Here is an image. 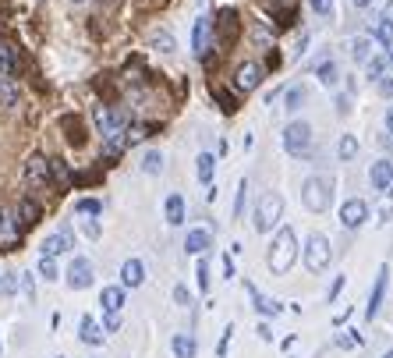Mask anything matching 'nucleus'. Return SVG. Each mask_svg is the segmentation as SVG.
I'll list each match as a JSON object with an SVG mask.
<instances>
[{
    "label": "nucleus",
    "instance_id": "obj_15",
    "mask_svg": "<svg viewBox=\"0 0 393 358\" xmlns=\"http://www.w3.org/2000/svg\"><path fill=\"white\" fill-rule=\"evenodd\" d=\"M60 128H64L68 145H75V149L85 145V121H82L78 114H64V117H60Z\"/></svg>",
    "mask_w": 393,
    "mask_h": 358
},
{
    "label": "nucleus",
    "instance_id": "obj_35",
    "mask_svg": "<svg viewBox=\"0 0 393 358\" xmlns=\"http://www.w3.org/2000/svg\"><path fill=\"white\" fill-rule=\"evenodd\" d=\"M337 153H340V160H354L358 156V138L354 135H344L340 145H337Z\"/></svg>",
    "mask_w": 393,
    "mask_h": 358
},
{
    "label": "nucleus",
    "instance_id": "obj_39",
    "mask_svg": "<svg viewBox=\"0 0 393 358\" xmlns=\"http://www.w3.org/2000/svg\"><path fill=\"white\" fill-rule=\"evenodd\" d=\"M393 220V192H386V199L379 202V224Z\"/></svg>",
    "mask_w": 393,
    "mask_h": 358
},
{
    "label": "nucleus",
    "instance_id": "obj_8",
    "mask_svg": "<svg viewBox=\"0 0 393 358\" xmlns=\"http://www.w3.org/2000/svg\"><path fill=\"white\" fill-rule=\"evenodd\" d=\"M241 36V21H237V11L234 8H220L217 11V39L223 46H234Z\"/></svg>",
    "mask_w": 393,
    "mask_h": 358
},
{
    "label": "nucleus",
    "instance_id": "obj_42",
    "mask_svg": "<svg viewBox=\"0 0 393 358\" xmlns=\"http://www.w3.org/2000/svg\"><path fill=\"white\" fill-rule=\"evenodd\" d=\"M383 71H386V53H383V57H372V61H369V78H383Z\"/></svg>",
    "mask_w": 393,
    "mask_h": 358
},
{
    "label": "nucleus",
    "instance_id": "obj_52",
    "mask_svg": "<svg viewBox=\"0 0 393 358\" xmlns=\"http://www.w3.org/2000/svg\"><path fill=\"white\" fill-rule=\"evenodd\" d=\"M340 291H344V277H337V280H333V287H329V302H333V298H337Z\"/></svg>",
    "mask_w": 393,
    "mask_h": 358
},
{
    "label": "nucleus",
    "instance_id": "obj_19",
    "mask_svg": "<svg viewBox=\"0 0 393 358\" xmlns=\"http://www.w3.org/2000/svg\"><path fill=\"white\" fill-rule=\"evenodd\" d=\"M386 280H390V270L383 266V270H379V277H376V287H372V294H369V305H365V316H369V319H376V316H379V309H383Z\"/></svg>",
    "mask_w": 393,
    "mask_h": 358
},
{
    "label": "nucleus",
    "instance_id": "obj_24",
    "mask_svg": "<svg viewBox=\"0 0 393 358\" xmlns=\"http://www.w3.org/2000/svg\"><path fill=\"white\" fill-rule=\"evenodd\" d=\"M82 341L85 344H103V326L93 316H82Z\"/></svg>",
    "mask_w": 393,
    "mask_h": 358
},
{
    "label": "nucleus",
    "instance_id": "obj_6",
    "mask_svg": "<svg viewBox=\"0 0 393 358\" xmlns=\"http://www.w3.org/2000/svg\"><path fill=\"white\" fill-rule=\"evenodd\" d=\"M25 185L36 188V192L50 188V160L46 156H39V153L28 156V163H25Z\"/></svg>",
    "mask_w": 393,
    "mask_h": 358
},
{
    "label": "nucleus",
    "instance_id": "obj_18",
    "mask_svg": "<svg viewBox=\"0 0 393 358\" xmlns=\"http://www.w3.org/2000/svg\"><path fill=\"white\" fill-rule=\"evenodd\" d=\"M369 181H372L376 192H390V188H393V160H379V163H372Z\"/></svg>",
    "mask_w": 393,
    "mask_h": 358
},
{
    "label": "nucleus",
    "instance_id": "obj_26",
    "mask_svg": "<svg viewBox=\"0 0 393 358\" xmlns=\"http://www.w3.org/2000/svg\"><path fill=\"white\" fill-rule=\"evenodd\" d=\"M170 348L177 358H195V337H188V334H174Z\"/></svg>",
    "mask_w": 393,
    "mask_h": 358
},
{
    "label": "nucleus",
    "instance_id": "obj_60",
    "mask_svg": "<svg viewBox=\"0 0 393 358\" xmlns=\"http://www.w3.org/2000/svg\"><path fill=\"white\" fill-rule=\"evenodd\" d=\"M71 4H82V0H71Z\"/></svg>",
    "mask_w": 393,
    "mask_h": 358
},
{
    "label": "nucleus",
    "instance_id": "obj_20",
    "mask_svg": "<svg viewBox=\"0 0 393 358\" xmlns=\"http://www.w3.org/2000/svg\"><path fill=\"white\" fill-rule=\"evenodd\" d=\"M142 280H145L142 259H128L125 266H120V284H125V287H142Z\"/></svg>",
    "mask_w": 393,
    "mask_h": 358
},
{
    "label": "nucleus",
    "instance_id": "obj_46",
    "mask_svg": "<svg viewBox=\"0 0 393 358\" xmlns=\"http://www.w3.org/2000/svg\"><path fill=\"white\" fill-rule=\"evenodd\" d=\"M0 291H4V294H15V291H18V274H4V280H0Z\"/></svg>",
    "mask_w": 393,
    "mask_h": 358
},
{
    "label": "nucleus",
    "instance_id": "obj_51",
    "mask_svg": "<svg viewBox=\"0 0 393 358\" xmlns=\"http://www.w3.org/2000/svg\"><path fill=\"white\" fill-rule=\"evenodd\" d=\"M255 334H259V341H266V344H269V341H273V330H269V326H266V323H259V330H255Z\"/></svg>",
    "mask_w": 393,
    "mask_h": 358
},
{
    "label": "nucleus",
    "instance_id": "obj_25",
    "mask_svg": "<svg viewBox=\"0 0 393 358\" xmlns=\"http://www.w3.org/2000/svg\"><path fill=\"white\" fill-rule=\"evenodd\" d=\"M195 163H199V167H195V170H199V181H202V185H213V174H217V156H213V153H202Z\"/></svg>",
    "mask_w": 393,
    "mask_h": 358
},
{
    "label": "nucleus",
    "instance_id": "obj_21",
    "mask_svg": "<svg viewBox=\"0 0 393 358\" xmlns=\"http://www.w3.org/2000/svg\"><path fill=\"white\" fill-rule=\"evenodd\" d=\"M209 245H213V234H209L205 227H195V231H188V238H185V249H188L192 256H202Z\"/></svg>",
    "mask_w": 393,
    "mask_h": 358
},
{
    "label": "nucleus",
    "instance_id": "obj_3",
    "mask_svg": "<svg viewBox=\"0 0 393 358\" xmlns=\"http://www.w3.org/2000/svg\"><path fill=\"white\" fill-rule=\"evenodd\" d=\"M280 213H284V199H280V192H266L262 199H259V210H255V231H273V224L280 220Z\"/></svg>",
    "mask_w": 393,
    "mask_h": 358
},
{
    "label": "nucleus",
    "instance_id": "obj_22",
    "mask_svg": "<svg viewBox=\"0 0 393 358\" xmlns=\"http://www.w3.org/2000/svg\"><path fill=\"white\" fill-rule=\"evenodd\" d=\"M100 302H103V309H107L110 316H117L120 309H125V287H103Z\"/></svg>",
    "mask_w": 393,
    "mask_h": 358
},
{
    "label": "nucleus",
    "instance_id": "obj_55",
    "mask_svg": "<svg viewBox=\"0 0 393 358\" xmlns=\"http://www.w3.org/2000/svg\"><path fill=\"white\" fill-rule=\"evenodd\" d=\"M386 132H390V135H393V107H390V110H386Z\"/></svg>",
    "mask_w": 393,
    "mask_h": 358
},
{
    "label": "nucleus",
    "instance_id": "obj_32",
    "mask_svg": "<svg viewBox=\"0 0 393 358\" xmlns=\"http://www.w3.org/2000/svg\"><path fill=\"white\" fill-rule=\"evenodd\" d=\"M351 53H354V61H358V64H369V53H372V43H369V36L354 39V43H351Z\"/></svg>",
    "mask_w": 393,
    "mask_h": 358
},
{
    "label": "nucleus",
    "instance_id": "obj_36",
    "mask_svg": "<svg viewBox=\"0 0 393 358\" xmlns=\"http://www.w3.org/2000/svg\"><path fill=\"white\" fill-rule=\"evenodd\" d=\"M361 337L358 330H344V334H337V348H344V351H351V348H361Z\"/></svg>",
    "mask_w": 393,
    "mask_h": 358
},
{
    "label": "nucleus",
    "instance_id": "obj_53",
    "mask_svg": "<svg viewBox=\"0 0 393 358\" xmlns=\"http://www.w3.org/2000/svg\"><path fill=\"white\" fill-rule=\"evenodd\" d=\"M223 274H227V277H234V262H230V256H223Z\"/></svg>",
    "mask_w": 393,
    "mask_h": 358
},
{
    "label": "nucleus",
    "instance_id": "obj_37",
    "mask_svg": "<svg viewBox=\"0 0 393 358\" xmlns=\"http://www.w3.org/2000/svg\"><path fill=\"white\" fill-rule=\"evenodd\" d=\"M301 103H305V89H287V96H284V110H298Z\"/></svg>",
    "mask_w": 393,
    "mask_h": 358
},
{
    "label": "nucleus",
    "instance_id": "obj_44",
    "mask_svg": "<svg viewBox=\"0 0 393 358\" xmlns=\"http://www.w3.org/2000/svg\"><path fill=\"white\" fill-rule=\"evenodd\" d=\"M174 302H177L181 309H188V305H192V294H188L185 284H177V287H174Z\"/></svg>",
    "mask_w": 393,
    "mask_h": 358
},
{
    "label": "nucleus",
    "instance_id": "obj_59",
    "mask_svg": "<svg viewBox=\"0 0 393 358\" xmlns=\"http://www.w3.org/2000/svg\"><path fill=\"white\" fill-rule=\"evenodd\" d=\"M100 4H113V0H100Z\"/></svg>",
    "mask_w": 393,
    "mask_h": 358
},
{
    "label": "nucleus",
    "instance_id": "obj_12",
    "mask_svg": "<svg viewBox=\"0 0 393 358\" xmlns=\"http://www.w3.org/2000/svg\"><path fill=\"white\" fill-rule=\"evenodd\" d=\"M259 82H262V64H255V61H245L234 71V85L241 89V93H255Z\"/></svg>",
    "mask_w": 393,
    "mask_h": 358
},
{
    "label": "nucleus",
    "instance_id": "obj_10",
    "mask_svg": "<svg viewBox=\"0 0 393 358\" xmlns=\"http://www.w3.org/2000/svg\"><path fill=\"white\" fill-rule=\"evenodd\" d=\"M68 287H71V291L93 287V262H89L85 256H75V259H71V266H68Z\"/></svg>",
    "mask_w": 393,
    "mask_h": 358
},
{
    "label": "nucleus",
    "instance_id": "obj_47",
    "mask_svg": "<svg viewBox=\"0 0 393 358\" xmlns=\"http://www.w3.org/2000/svg\"><path fill=\"white\" fill-rule=\"evenodd\" d=\"M309 4H312L316 15H329V11H333V0H309Z\"/></svg>",
    "mask_w": 393,
    "mask_h": 358
},
{
    "label": "nucleus",
    "instance_id": "obj_58",
    "mask_svg": "<svg viewBox=\"0 0 393 358\" xmlns=\"http://www.w3.org/2000/svg\"><path fill=\"white\" fill-rule=\"evenodd\" d=\"M386 57H393V46H390V50H386Z\"/></svg>",
    "mask_w": 393,
    "mask_h": 358
},
{
    "label": "nucleus",
    "instance_id": "obj_34",
    "mask_svg": "<svg viewBox=\"0 0 393 358\" xmlns=\"http://www.w3.org/2000/svg\"><path fill=\"white\" fill-rule=\"evenodd\" d=\"M316 75H319L322 85H337V64H333V61H322V64L316 68Z\"/></svg>",
    "mask_w": 393,
    "mask_h": 358
},
{
    "label": "nucleus",
    "instance_id": "obj_45",
    "mask_svg": "<svg viewBox=\"0 0 393 358\" xmlns=\"http://www.w3.org/2000/svg\"><path fill=\"white\" fill-rule=\"evenodd\" d=\"M230 334H234V326H227V330L220 334V344H217V358H227V348H230Z\"/></svg>",
    "mask_w": 393,
    "mask_h": 358
},
{
    "label": "nucleus",
    "instance_id": "obj_17",
    "mask_svg": "<svg viewBox=\"0 0 393 358\" xmlns=\"http://www.w3.org/2000/svg\"><path fill=\"white\" fill-rule=\"evenodd\" d=\"M245 291L252 294V302H255V309H259L262 316H280V312H284V305L277 302V298H269V294H262V291H259L255 284H248V280H245Z\"/></svg>",
    "mask_w": 393,
    "mask_h": 358
},
{
    "label": "nucleus",
    "instance_id": "obj_38",
    "mask_svg": "<svg viewBox=\"0 0 393 358\" xmlns=\"http://www.w3.org/2000/svg\"><path fill=\"white\" fill-rule=\"evenodd\" d=\"M153 46H156L160 53H170V50H174V36H170V33H153Z\"/></svg>",
    "mask_w": 393,
    "mask_h": 358
},
{
    "label": "nucleus",
    "instance_id": "obj_11",
    "mask_svg": "<svg viewBox=\"0 0 393 358\" xmlns=\"http://www.w3.org/2000/svg\"><path fill=\"white\" fill-rule=\"evenodd\" d=\"M365 220H369V206H365V199H347V202L340 206V224H344L347 231L361 227Z\"/></svg>",
    "mask_w": 393,
    "mask_h": 358
},
{
    "label": "nucleus",
    "instance_id": "obj_41",
    "mask_svg": "<svg viewBox=\"0 0 393 358\" xmlns=\"http://www.w3.org/2000/svg\"><path fill=\"white\" fill-rule=\"evenodd\" d=\"M39 277L43 280H57V262L53 259H39Z\"/></svg>",
    "mask_w": 393,
    "mask_h": 358
},
{
    "label": "nucleus",
    "instance_id": "obj_14",
    "mask_svg": "<svg viewBox=\"0 0 393 358\" xmlns=\"http://www.w3.org/2000/svg\"><path fill=\"white\" fill-rule=\"evenodd\" d=\"M209 43H213V25H209V18H199L195 28H192V53L195 57H205L209 53Z\"/></svg>",
    "mask_w": 393,
    "mask_h": 358
},
{
    "label": "nucleus",
    "instance_id": "obj_56",
    "mask_svg": "<svg viewBox=\"0 0 393 358\" xmlns=\"http://www.w3.org/2000/svg\"><path fill=\"white\" fill-rule=\"evenodd\" d=\"M351 4H354V8H369V4H372V0H351Z\"/></svg>",
    "mask_w": 393,
    "mask_h": 358
},
{
    "label": "nucleus",
    "instance_id": "obj_30",
    "mask_svg": "<svg viewBox=\"0 0 393 358\" xmlns=\"http://www.w3.org/2000/svg\"><path fill=\"white\" fill-rule=\"evenodd\" d=\"M209 93H213V100H220V110H223V114H234V110H237V100L227 93L223 85H217V82H213V85H209Z\"/></svg>",
    "mask_w": 393,
    "mask_h": 358
},
{
    "label": "nucleus",
    "instance_id": "obj_4",
    "mask_svg": "<svg viewBox=\"0 0 393 358\" xmlns=\"http://www.w3.org/2000/svg\"><path fill=\"white\" fill-rule=\"evenodd\" d=\"M301 252H305V266H309L312 274H322L326 266H329V259H333V249H329V242H326L322 234H312Z\"/></svg>",
    "mask_w": 393,
    "mask_h": 358
},
{
    "label": "nucleus",
    "instance_id": "obj_33",
    "mask_svg": "<svg viewBox=\"0 0 393 358\" xmlns=\"http://www.w3.org/2000/svg\"><path fill=\"white\" fill-rule=\"evenodd\" d=\"M142 170H145V174H160V170H163V153L149 149V153L142 156Z\"/></svg>",
    "mask_w": 393,
    "mask_h": 358
},
{
    "label": "nucleus",
    "instance_id": "obj_29",
    "mask_svg": "<svg viewBox=\"0 0 393 358\" xmlns=\"http://www.w3.org/2000/svg\"><path fill=\"white\" fill-rule=\"evenodd\" d=\"M372 36H376V39H379L386 50H390V46H393V21H386V18H376V21H372Z\"/></svg>",
    "mask_w": 393,
    "mask_h": 358
},
{
    "label": "nucleus",
    "instance_id": "obj_9",
    "mask_svg": "<svg viewBox=\"0 0 393 358\" xmlns=\"http://www.w3.org/2000/svg\"><path fill=\"white\" fill-rule=\"evenodd\" d=\"M68 249H75V234H71V227H60L57 234H46L43 245H39L43 259H57L60 252H68Z\"/></svg>",
    "mask_w": 393,
    "mask_h": 358
},
{
    "label": "nucleus",
    "instance_id": "obj_49",
    "mask_svg": "<svg viewBox=\"0 0 393 358\" xmlns=\"http://www.w3.org/2000/svg\"><path fill=\"white\" fill-rule=\"evenodd\" d=\"M266 68H273V71L280 68V53H277V50H269V53H266Z\"/></svg>",
    "mask_w": 393,
    "mask_h": 358
},
{
    "label": "nucleus",
    "instance_id": "obj_50",
    "mask_svg": "<svg viewBox=\"0 0 393 358\" xmlns=\"http://www.w3.org/2000/svg\"><path fill=\"white\" fill-rule=\"evenodd\" d=\"M379 93L393 100V78H379Z\"/></svg>",
    "mask_w": 393,
    "mask_h": 358
},
{
    "label": "nucleus",
    "instance_id": "obj_2",
    "mask_svg": "<svg viewBox=\"0 0 393 358\" xmlns=\"http://www.w3.org/2000/svg\"><path fill=\"white\" fill-rule=\"evenodd\" d=\"M301 199H305V206L312 213H326L329 202H333V185L322 181V177H309L305 188H301Z\"/></svg>",
    "mask_w": 393,
    "mask_h": 358
},
{
    "label": "nucleus",
    "instance_id": "obj_61",
    "mask_svg": "<svg viewBox=\"0 0 393 358\" xmlns=\"http://www.w3.org/2000/svg\"><path fill=\"white\" fill-rule=\"evenodd\" d=\"M0 348H4V344H0Z\"/></svg>",
    "mask_w": 393,
    "mask_h": 358
},
{
    "label": "nucleus",
    "instance_id": "obj_48",
    "mask_svg": "<svg viewBox=\"0 0 393 358\" xmlns=\"http://www.w3.org/2000/svg\"><path fill=\"white\" fill-rule=\"evenodd\" d=\"M117 326H120V312H117V316H110V312H107V319H103V330H107V334H113Z\"/></svg>",
    "mask_w": 393,
    "mask_h": 358
},
{
    "label": "nucleus",
    "instance_id": "obj_1",
    "mask_svg": "<svg viewBox=\"0 0 393 358\" xmlns=\"http://www.w3.org/2000/svg\"><path fill=\"white\" fill-rule=\"evenodd\" d=\"M294 259H298V234L291 227H280L273 249H269V270H273V274H287L294 266Z\"/></svg>",
    "mask_w": 393,
    "mask_h": 358
},
{
    "label": "nucleus",
    "instance_id": "obj_16",
    "mask_svg": "<svg viewBox=\"0 0 393 358\" xmlns=\"http://www.w3.org/2000/svg\"><path fill=\"white\" fill-rule=\"evenodd\" d=\"M15 217H18V227H36V224L43 220V206H39L36 199H21L18 210H15Z\"/></svg>",
    "mask_w": 393,
    "mask_h": 358
},
{
    "label": "nucleus",
    "instance_id": "obj_7",
    "mask_svg": "<svg viewBox=\"0 0 393 358\" xmlns=\"http://www.w3.org/2000/svg\"><path fill=\"white\" fill-rule=\"evenodd\" d=\"M21 245V227H18V217L15 210H0V252H11Z\"/></svg>",
    "mask_w": 393,
    "mask_h": 358
},
{
    "label": "nucleus",
    "instance_id": "obj_28",
    "mask_svg": "<svg viewBox=\"0 0 393 358\" xmlns=\"http://www.w3.org/2000/svg\"><path fill=\"white\" fill-rule=\"evenodd\" d=\"M167 224H185V199H181V195H170L167 199Z\"/></svg>",
    "mask_w": 393,
    "mask_h": 358
},
{
    "label": "nucleus",
    "instance_id": "obj_5",
    "mask_svg": "<svg viewBox=\"0 0 393 358\" xmlns=\"http://www.w3.org/2000/svg\"><path fill=\"white\" fill-rule=\"evenodd\" d=\"M284 149L291 156H305L309 149H312V128L305 121H291L284 128Z\"/></svg>",
    "mask_w": 393,
    "mask_h": 358
},
{
    "label": "nucleus",
    "instance_id": "obj_27",
    "mask_svg": "<svg viewBox=\"0 0 393 358\" xmlns=\"http://www.w3.org/2000/svg\"><path fill=\"white\" fill-rule=\"evenodd\" d=\"M50 181H57L60 188H71V170L64 160H50Z\"/></svg>",
    "mask_w": 393,
    "mask_h": 358
},
{
    "label": "nucleus",
    "instance_id": "obj_54",
    "mask_svg": "<svg viewBox=\"0 0 393 358\" xmlns=\"http://www.w3.org/2000/svg\"><path fill=\"white\" fill-rule=\"evenodd\" d=\"M347 316H351V309H340V312H337V316H333V323H337V326H340V323H344V319H347Z\"/></svg>",
    "mask_w": 393,
    "mask_h": 358
},
{
    "label": "nucleus",
    "instance_id": "obj_23",
    "mask_svg": "<svg viewBox=\"0 0 393 358\" xmlns=\"http://www.w3.org/2000/svg\"><path fill=\"white\" fill-rule=\"evenodd\" d=\"M0 107L4 110L18 107V82L15 78H0Z\"/></svg>",
    "mask_w": 393,
    "mask_h": 358
},
{
    "label": "nucleus",
    "instance_id": "obj_31",
    "mask_svg": "<svg viewBox=\"0 0 393 358\" xmlns=\"http://www.w3.org/2000/svg\"><path fill=\"white\" fill-rule=\"evenodd\" d=\"M75 213H78V217H89V220H93V217H103V202H96V199H78V202H75Z\"/></svg>",
    "mask_w": 393,
    "mask_h": 358
},
{
    "label": "nucleus",
    "instance_id": "obj_40",
    "mask_svg": "<svg viewBox=\"0 0 393 358\" xmlns=\"http://www.w3.org/2000/svg\"><path fill=\"white\" fill-rule=\"evenodd\" d=\"M245 199H248V181H241L237 185V202H234V217L245 213Z\"/></svg>",
    "mask_w": 393,
    "mask_h": 358
},
{
    "label": "nucleus",
    "instance_id": "obj_13",
    "mask_svg": "<svg viewBox=\"0 0 393 358\" xmlns=\"http://www.w3.org/2000/svg\"><path fill=\"white\" fill-rule=\"evenodd\" d=\"M21 75V53L18 46L0 39V78H18Z\"/></svg>",
    "mask_w": 393,
    "mask_h": 358
},
{
    "label": "nucleus",
    "instance_id": "obj_43",
    "mask_svg": "<svg viewBox=\"0 0 393 358\" xmlns=\"http://www.w3.org/2000/svg\"><path fill=\"white\" fill-rule=\"evenodd\" d=\"M195 277H199V291H209V262H205V259H199Z\"/></svg>",
    "mask_w": 393,
    "mask_h": 358
},
{
    "label": "nucleus",
    "instance_id": "obj_57",
    "mask_svg": "<svg viewBox=\"0 0 393 358\" xmlns=\"http://www.w3.org/2000/svg\"><path fill=\"white\" fill-rule=\"evenodd\" d=\"M383 358H393V348H390V351H386V355H383Z\"/></svg>",
    "mask_w": 393,
    "mask_h": 358
}]
</instances>
